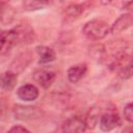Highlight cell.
<instances>
[{"instance_id":"6da1fadb","label":"cell","mask_w":133,"mask_h":133,"mask_svg":"<svg viewBox=\"0 0 133 133\" xmlns=\"http://www.w3.org/2000/svg\"><path fill=\"white\" fill-rule=\"evenodd\" d=\"M109 32L110 27L108 26V24L105 21L99 19L88 21L82 28L83 35L91 41H100L107 36Z\"/></svg>"},{"instance_id":"7a4b0ae2","label":"cell","mask_w":133,"mask_h":133,"mask_svg":"<svg viewBox=\"0 0 133 133\" xmlns=\"http://www.w3.org/2000/svg\"><path fill=\"white\" fill-rule=\"evenodd\" d=\"M15 118L20 121H29L37 119L43 116V111L34 106H24V105H15L12 109Z\"/></svg>"},{"instance_id":"3957f363","label":"cell","mask_w":133,"mask_h":133,"mask_svg":"<svg viewBox=\"0 0 133 133\" xmlns=\"http://www.w3.org/2000/svg\"><path fill=\"white\" fill-rule=\"evenodd\" d=\"M17 45H27L31 44L35 39V33L31 27L27 25H19L12 28Z\"/></svg>"},{"instance_id":"277c9868","label":"cell","mask_w":133,"mask_h":133,"mask_svg":"<svg viewBox=\"0 0 133 133\" xmlns=\"http://www.w3.org/2000/svg\"><path fill=\"white\" fill-rule=\"evenodd\" d=\"M99 125L101 130L103 131H111L114 128L118 127L122 123L119 115L114 111H109L102 113L99 117Z\"/></svg>"},{"instance_id":"5b68a950","label":"cell","mask_w":133,"mask_h":133,"mask_svg":"<svg viewBox=\"0 0 133 133\" xmlns=\"http://www.w3.org/2000/svg\"><path fill=\"white\" fill-rule=\"evenodd\" d=\"M33 80L43 88H49L54 80H55V73L48 70H37L32 75Z\"/></svg>"},{"instance_id":"8992f818","label":"cell","mask_w":133,"mask_h":133,"mask_svg":"<svg viewBox=\"0 0 133 133\" xmlns=\"http://www.w3.org/2000/svg\"><path fill=\"white\" fill-rule=\"evenodd\" d=\"M86 123L85 119L74 116L69 119H66L62 125V131L63 132H70V133H76V132H83L86 130Z\"/></svg>"},{"instance_id":"52a82bcc","label":"cell","mask_w":133,"mask_h":133,"mask_svg":"<svg viewBox=\"0 0 133 133\" xmlns=\"http://www.w3.org/2000/svg\"><path fill=\"white\" fill-rule=\"evenodd\" d=\"M16 45L17 42L12 29L0 32V55L5 54Z\"/></svg>"},{"instance_id":"ba28073f","label":"cell","mask_w":133,"mask_h":133,"mask_svg":"<svg viewBox=\"0 0 133 133\" xmlns=\"http://www.w3.org/2000/svg\"><path fill=\"white\" fill-rule=\"evenodd\" d=\"M132 25V14L128 12L125 15H122L110 27V33L117 34L123 32L124 30L128 29Z\"/></svg>"},{"instance_id":"9c48e42d","label":"cell","mask_w":133,"mask_h":133,"mask_svg":"<svg viewBox=\"0 0 133 133\" xmlns=\"http://www.w3.org/2000/svg\"><path fill=\"white\" fill-rule=\"evenodd\" d=\"M17 95L22 101L30 102V101H34L38 97V89L35 85L25 84L18 88Z\"/></svg>"},{"instance_id":"30bf717a","label":"cell","mask_w":133,"mask_h":133,"mask_svg":"<svg viewBox=\"0 0 133 133\" xmlns=\"http://www.w3.org/2000/svg\"><path fill=\"white\" fill-rule=\"evenodd\" d=\"M17 82H18V76L16 73L11 71H7L0 74V87L3 90L6 91L12 90L17 85Z\"/></svg>"},{"instance_id":"8fae6325","label":"cell","mask_w":133,"mask_h":133,"mask_svg":"<svg viewBox=\"0 0 133 133\" xmlns=\"http://www.w3.org/2000/svg\"><path fill=\"white\" fill-rule=\"evenodd\" d=\"M35 50L38 55V63H42V64L49 63V62L54 61L56 58L55 51L47 46H38L36 47Z\"/></svg>"},{"instance_id":"7c38bea8","label":"cell","mask_w":133,"mask_h":133,"mask_svg":"<svg viewBox=\"0 0 133 133\" xmlns=\"http://www.w3.org/2000/svg\"><path fill=\"white\" fill-rule=\"evenodd\" d=\"M87 71V66L84 63H79L76 65L71 66L68 70V79L72 83H77L85 74Z\"/></svg>"},{"instance_id":"4fadbf2b","label":"cell","mask_w":133,"mask_h":133,"mask_svg":"<svg viewBox=\"0 0 133 133\" xmlns=\"http://www.w3.org/2000/svg\"><path fill=\"white\" fill-rule=\"evenodd\" d=\"M83 11H84V5L72 4V5L68 6L66 9L64 10V16H65L66 19L75 20V19L79 18L82 15Z\"/></svg>"},{"instance_id":"5bb4252c","label":"cell","mask_w":133,"mask_h":133,"mask_svg":"<svg viewBox=\"0 0 133 133\" xmlns=\"http://www.w3.org/2000/svg\"><path fill=\"white\" fill-rule=\"evenodd\" d=\"M56 1L58 0H25V6L28 9H39Z\"/></svg>"},{"instance_id":"9a60e30c","label":"cell","mask_w":133,"mask_h":133,"mask_svg":"<svg viewBox=\"0 0 133 133\" xmlns=\"http://www.w3.org/2000/svg\"><path fill=\"white\" fill-rule=\"evenodd\" d=\"M117 72H118V76L122 79H129V78H131V76H132V62H130L127 65L123 66Z\"/></svg>"},{"instance_id":"2e32d148","label":"cell","mask_w":133,"mask_h":133,"mask_svg":"<svg viewBox=\"0 0 133 133\" xmlns=\"http://www.w3.org/2000/svg\"><path fill=\"white\" fill-rule=\"evenodd\" d=\"M124 115H125V118L128 123L131 124L133 122V104L132 103H129L125 106Z\"/></svg>"},{"instance_id":"e0dca14e","label":"cell","mask_w":133,"mask_h":133,"mask_svg":"<svg viewBox=\"0 0 133 133\" xmlns=\"http://www.w3.org/2000/svg\"><path fill=\"white\" fill-rule=\"evenodd\" d=\"M9 132H29V130L21 125H17V126H14L9 129Z\"/></svg>"},{"instance_id":"ac0fdd59","label":"cell","mask_w":133,"mask_h":133,"mask_svg":"<svg viewBox=\"0 0 133 133\" xmlns=\"http://www.w3.org/2000/svg\"><path fill=\"white\" fill-rule=\"evenodd\" d=\"M8 1H9V0H0V8L4 7V6L8 3Z\"/></svg>"}]
</instances>
